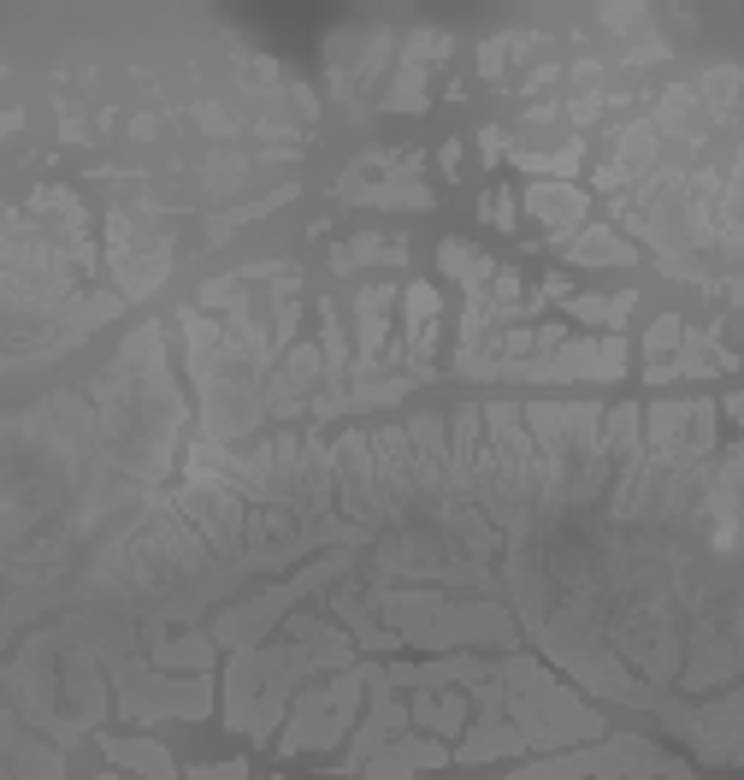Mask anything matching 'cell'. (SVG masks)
I'll use <instances>...</instances> for the list:
<instances>
[{
  "label": "cell",
  "mask_w": 744,
  "mask_h": 780,
  "mask_svg": "<svg viewBox=\"0 0 744 780\" xmlns=\"http://www.w3.org/2000/svg\"><path fill=\"white\" fill-rule=\"evenodd\" d=\"M579 255H591V260H626V249H620L615 237H603V231H591V237L579 243Z\"/></svg>",
  "instance_id": "obj_3"
},
{
  "label": "cell",
  "mask_w": 744,
  "mask_h": 780,
  "mask_svg": "<svg viewBox=\"0 0 744 780\" xmlns=\"http://www.w3.org/2000/svg\"><path fill=\"white\" fill-rule=\"evenodd\" d=\"M626 308H632V296H615V302H597V296H585V302H573V314H579V320H591V325H620L626 320Z\"/></svg>",
  "instance_id": "obj_2"
},
{
  "label": "cell",
  "mask_w": 744,
  "mask_h": 780,
  "mask_svg": "<svg viewBox=\"0 0 744 780\" xmlns=\"http://www.w3.org/2000/svg\"><path fill=\"white\" fill-rule=\"evenodd\" d=\"M532 207H538L550 225H573V213H579V195H567V190H538V195H532Z\"/></svg>",
  "instance_id": "obj_1"
}]
</instances>
